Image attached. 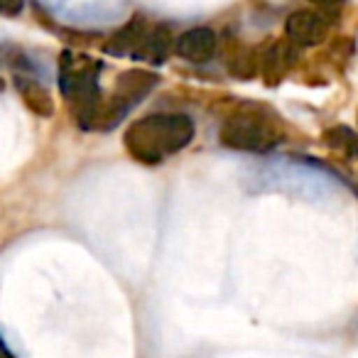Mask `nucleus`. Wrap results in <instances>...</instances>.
<instances>
[{"label": "nucleus", "mask_w": 358, "mask_h": 358, "mask_svg": "<svg viewBox=\"0 0 358 358\" xmlns=\"http://www.w3.org/2000/svg\"><path fill=\"white\" fill-rule=\"evenodd\" d=\"M194 140V120L185 113H152L125 130V150L143 164H162Z\"/></svg>", "instance_id": "obj_1"}, {"label": "nucleus", "mask_w": 358, "mask_h": 358, "mask_svg": "<svg viewBox=\"0 0 358 358\" xmlns=\"http://www.w3.org/2000/svg\"><path fill=\"white\" fill-rule=\"evenodd\" d=\"M101 71L103 64L89 55L62 52L59 57V89L69 101L76 123L86 130H94L101 103Z\"/></svg>", "instance_id": "obj_2"}, {"label": "nucleus", "mask_w": 358, "mask_h": 358, "mask_svg": "<svg viewBox=\"0 0 358 358\" xmlns=\"http://www.w3.org/2000/svg\"><path fill=\"white\" fill-rule=\"evenodd\" d=\"M221 145L241 152H273L285 140V128L268 108H238L219 130Z\"/></svg>", "instance_id": "obj_3"}, {"label": "nucleus", "mask_w": 358, "mask_h": 358, "mask_svg": "<svg viewBox=\"0 0 358 358\" xmlns=\"http://www.w3.org/2000/svg\"><path fill=\"white\" fill-rule=\"evenodd\" d=\"M159 84V76L145 69H130L118 76L115 89L108 99H101L99 110H96L94 130H110L140 103L145 96Z\"/></svg>", "instance_id": "obj_4"}, {"label": "nucleus", "mask_w": 358, "mask_h": 358, "mask_svg": "<svg viewBox=\"0 0 358 358\" xmlns=\"http://www.w3.org/2000/svg\"><path fill=\"white\" fill-rule=\"evenodd\" d=\"M287 40L297 47H314L327 37V20L314 10H294L285 22Z\"/></svg>", "instance_id": "obj_5"}, {"label": "nucleus", "mask_w": 358, "mask_h": 358, "mask_svg": "<svg viewBox=\"0 0 358 358\" xmlns=\"http://www.w3.org/2000/svg\"><path fill=\"white\" fill-rule=\"evenodd\" d=\"M150 22L143 15H135L110 37L103 45V52L110 57H130V59H138L140 50H143V42L148 37Z\"/></svg>", "instance_id": "obj_6"}, {"label": "nucleus", "mask_w": 358, "mask_h": 358, "mask_svg": "<svg viewBox=\"0 0 358 358\" xmlns=\"http://www.w3.org/2000/svg\"><path fill=\"white\" fill-rule=\"evenodd\" d=\"M216 32L209 27H192V30L182 32L174 42V52L182 59L192 62V64H204L216 55Z\"/></svg>", "instance_id": "obj_7"}, {"label": "nucleus", "mask_w": 358, "mask_h": 358, "mask_svg": "<svg viewBox=\"0 0 358 358\" xmlns=\"http://www.w3.org/2000/svg\"><path fill=\"white\" fill-rule=\"evenodd\" d=\"M294 59H297V45H292L289 40L275 42L263 55V62H260V71H263L265 81H268L270 86L278 84V81L287 74L289 66L294 64Z\"/></svg>", "instance_id": "obj_8"}, {"label": "nucleus", "mask_w": 358, "mask_h": 358, "mask_svg": "<svg viewBox=\"0 0 358 358\" xmlns=\"http://www.w3.org/2000/svg\"><path fill=\"white\" fill-rule=\"evenodd\" d=\"M120 15V8L113 6L110 0H94L86 6H76L66 13V20L79 22V25H91V22H110Z\"/></svg>", "instance_id": "obj_9"}, {"label": "nucleus", "mask_w": 358, "mask_h": 358, "mask_svg": "<svg viewBox=\"0 0 358 358\" xmlns=\"http://www.w3.org/2000/svg\"><path fill=\"white\" fill-rule=\"evenodd\" d=\"M169 47H172V37L164 25H150L148 37L143 42V50H140V62H148V64H162L169 55Z\"/></svg>", "instance_id": "obj_10"}, {"label": "nucleus", "mask_w": 358, "mask_h": 358, "mask_svg": "<svg viewBox=\"0 0 358 358\" xmlns=\"http://www.w3.org/2000/svg\"><path fill=\"white\" fill-rule=\"evenodd\" d=\"M15 84H17V91L22 94V99H25V103L30 106L35 113H40V115L55 113V103H52V96L45 86L32 81L30 76H15Z\"/></svg>", "instance_id": "obj_11"}, {"label": "nucleus", "mask_w": 358, "mask_h": 358, "mask_svg": "<svg viewBox=\"0 0 358 358\" xmlns=\"http://www.w3.org/2000/svg\"><path fill=\"white\" fill-rule=\"evenodd\" d=\"M324 140H327L329 148L343 150L348 157H353V155H356L358 138H356V133L348 128V125H334V128H329L327 133H324Z\"/></svg>", "instance_id": "obj_12"}, {"label": "nucleus", "mask_w": 358, "mask_h": 358, "mask_svg": "<svg viewBox=\"0 0 358 358\" xmlns=\"http://www.w3.org/2000/svg\"><path fill=\"white\" fill-rule=\"evenodd\" d=\"M25 0H0V15H20Z\"/></svg>", "instance_id": "obj_13"}, {"label": "nucleus", "mask_w": 358, "mask_h": 358, "mask_svg": "<svg viewBox=\"0 0 358 358\" xmlns=\"http://www.w3.org/2000/svg\"><path fill=\"white\" fill-rule=\"evenodd\" d=\"M42 8H47V10H52V13H57V10H62L64 8V0H37Z\"/></svg>", "instance_id": "obj_14"}, {"label": "nucleus", "mask_w": 358, "mask_h": 358, "mask_svg": "<svg viewBox=\"0 0 358 358\" xmlns=\"http://www.w3.org/2000/svg\"><path fill=\"white\" fill-rule=\"evenodd\" d=\"M309 3H314V6H319V8H336V6H343L346 0H309Z\"/></svg>", "instance_id": "obj_15"}, {"label": "nucleus", "mask_w": 358, "mask_h": 358, "mask_svg": "<svg viewBox=\"0 0 358 358\" xmlns=\"http://www.w3.org/2000/svg\"><path fill=\"white\" fill-rule=\"evenodd\" d=\"M0 358H15L10 348L6 346V341H3V338H0Z\"/></svg>", "instance_id": "obj_16"}]
</instances>
